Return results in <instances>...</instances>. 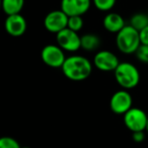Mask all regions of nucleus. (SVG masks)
Returning a JSON list of instances; mask_svg holds the SVG:
<instances>
[{
	"instance_id": "obj_5",
	"label": "nucleus",
	"mask_w": 148,
	"mask_h": 148,
	"mask_svg": "<svg viewBox=\"0 0 148 148\" xmlns=\"http://www.w3.org/2000/svg\"><path fill=\"white\" fill-rule=\"evenodd\" d=\"M41 58L47 66L52 68H62L66 60L64 50L58 45H47L42 49Z\"/></svg>"
},
{
	"instance_id": "obj_21",
	"label": "nucleus",
	"mask_w": 148,
	"mask_h": 148,
	"mask_svg": "<svg viewBox=\"0 0 148 148\" xmlns=\"http://www.w3.org/2000/svg\"><path fill=\"white\" fill-rule=\"evenodd\" d=\"M132 138H133V140L135 142L140 143V142L144 141V139H145V133H144V131L134 132V133L132 134Z\"/></svg>"
},
{
	"instance_id": "obj_11",
	"label": "nucleus",
	"mask_w": 148,
	"mask_h": 148,
	"mask_svg": "<svg viewBox=\"0 0 148 148\" xmlns=\"http://www.w3.org/2000/svg\"><path fill=\"white\" fill-rule=\"evenodd\" d=\"M27 21L21 13L14 15H8L4 23L5 31L11 37L23 36L27 31Z\"/></svg>"
},
{
	"instance_id": "obj_20",
	"label": "nucleus",
	"mask_w": 148,
	"mask_h": 148,
	"mask_svg": "<svg viewBox=\"0 0 148 148\" xmlns=\"http://www.w3.org/2000/svg\"><path fill=\"white\" fill-rule=\"evenodd\" d=\"M140 36V41H141V45H147L148 46V25L143 29L142 31L139 32Z\"/></svg>"
},
{
	"instance_id": "obj_23",
	"label": "nucleus",
	"mask_w": 148,
	"mask_h": 148,
	"mask_svg": "<svg viewBox=\"0 0 148 148\" xmlns=\"http://www.w3.org/2000/svg\"><path fill=\"white\" fill-rule=\"evenodd\" d=\"M21 148H29V147H27V146H25V147H21Z\"/></svg>"
},
{
	"instance_id": "obj_13",
	"label": "nucleus",
	"mask_w": 148,
	"mask_h": 148,
	"mask_svg": "<svg viewBox=\"0 0 148 148\" xmlns=\"http://www.w3.org/2000/svg\"><path fill=\"white\" fill-rule=\"evenodd\" d=\"M2 9L8 15L19 14L25 5V0H2Z\"/></svg>"
},
{
	"instance_id": "obj_10",
	"label": "nucleus",
	"mask_w": 148,
	"mask_h": 148,
	"mask_svg": "<svg viewBox=\"0 0 148 148\" xmlns=\"http://www.w3.org/2000/svg\"><path fill=\"white\" fill-rule=\"evenodd\" d=\"M91 0H61V10L68 16H81L88 11Z\"/></svg>"
},
{
	"instance_id": "obj_18",
	"label": "nucleus",
	"mask_w": 148,
	"mask_h": 148,
	"mask_svg": "<svg viewBox=\"0 0 148 148\" xmlns=\"http://www.w3.org/2000/svg\"><path fill=\"white\" fill-rule=\"evenodd\" d=\"M0 148H21V146L14 138L5 136L0 138Z\"/></svg>"
},
{
	"instance_id": "obj_22",
	"label": "nucleus",
	"mask_w": 148,
	"mask_h": 148,
	"mask_svg": "<svg viewBox=\"0 0 148 148\" xmlns=\"http://www.w3.org/2000/svg\"><path fill=\"white\" fill-rule=\"evenodd\" d=\"M145 131H146V133L148 134V121H147V125H146V129H145Z\"/></svg>"
},
{
	"instance_id": "obj_4",
	"label": "nucleus",
	"mask_w": 148,
	"mask_h": 148,
	"mask_svg": "<svg viewBox=\"0 0 148 148\" xmlns=\"http://www.w3.org/2000/svg\"><path fill=\"white\" fill-rule=\"evenodd\" d=\"M147 121V114L138 108H132L124 115V124L132 133L145 131Z\"/></svg>"
},
{
	"instance_id": "obj_3",
	"label": "nucleus",
	"mask_w": 148,
	"mask_h": 148,
	"mask_svg": "<svg viewBox=\"0 0 148 148\" xmlns=\"http://www.w3.org/2000/svg\"><path fill=\"white\" fill-rule=\"evenodd\" d=\"M117 47L124 54H135L141 46L139 32L131 25H126L122 31L117 34L116 38Z\"/></svg>"
},
{
	"instance_id": "obj_7",
	"label": "nucleus",
	"mask_w": 148,
	"mask_h": 148,
	"mask_svg": "<svg viewBox=\"0 0 148 148\" xmlns=\"http://www.w3.org/2000/svg\"><path fill=\"white\" fill-rule=\"evenodd\" d=\"M57 45L67 52H76L81 48V37L78 33L65 29L56 35Z\"/></svg>"
},
{
	"instance_id": "obj_6",
	"label": "nucleus",
	"mask_w": 148,
	"mask_h": 148,
	"mask_svg": "<svg viewBox=\"0 0 148 148\" xmlns=\"http://www.w3.org/2000/svg\"><path fill=\"white\" fill-rule=\"evenodd\" d=\"M133 105V99L130 92L126 89L118 90L112 95L110 99V109L117 115H125Z\"/></svg>"
},
{
	"instance_id": "obj_1",
	"label": "nucleus",
	"mask_w": 148,
	"mask_h": 148,
	"mask_svg": "<svg viewBox=\"0 0 148 148\" xmlns=\"http://www.w3.org/2000/svg\"><path fill=\"white\" fill-rule=\"evenodd\" d=\"M62 72L68 79L82 81L88 78L92 71V64L87 58L74 55L67 57L62 66Z\"/></svg>"
},
{
	"instance_id": "obj_15",
	"label": "nucleus",
	"mask_w": 148,
	"mask_h": 148,
	"mask_svg": "<svg viewBox=\"0 0 148 148\" xmlns=\"http://www.w3.org/2000/svg\"><path fill=\"white\" fill-rule=\"evenodd\" d=\"M130 25L134 27L136 31H142L148 25V14L142 12L135 13L130 19Z\"/></svg>"
},
{
	"instance_id": "obj_12",
	"label": "nucleus",
	"mask_w": 148,
	"mask_h": 148,
	"mask_svg": "<svg viewBox=\"0 0 148 148\" xmlns=\"http://www.w3.org/2000/svg\"><path fill=\"white\" fill-rule=\"evenodd\" d=\"M103 27L108 32L118 34L126 27V23L122 15L116 12L108 13L103 18Z\"/></svg>"
},
{
	"instance_id": "obj_9",
	"label": "nucleus",
	"mask_w": 148,
	"mask_h": 148,
	"mask_svg": "<svg viewBox=\"0 0 148 148\" xmlns=\"http://www.w3.org/2000/svg\"><path fill=\"white\" fill-rule=\"evenodd\" d=\"M120 63L117 56L107 50L97 52L93 58V65L101 71H115Z\"/></svg>"
},
{
	"instance_id": "obj_17",
	"label": "nucleus",
	"mask_w": 148,
	"mask_h": 148,
	"mask_svg": "<svg viewBox=\"0 0 148 148\" xmlns=\"http://www.w3.org/2000/svg\"><path fill=\"white\" fill-rule=\"evenodd\" d=\"M68 29L78 33L83 27V19L81 16H69L68 18Z\"/></svg>"
},
{
	"instance_id": "obj_14",
	"label": "nucleus",
	"mask_w": 148,
	"mask_h": 148,
	"mask_svg": "<svg viewBox=\"0 0 148 148\" xmlns=\"http://www.w3.org/2000/svg\"><path fill=\"white\" fill-rule=\"evenodd\" d=\"M101 45V40L93 34H86L81 37V48L85 51H95Z\"/></svg>"
},
{
	"instance_id": "obj_2",
	"label": "nucleus",
	"mask_w": 148,
	"mask_h": 148,
	"mask_svg": "<svg viewBox=\"0 0 148 148\" xmlns=\"http://www.w3.org/2000/svg\"><path fill=\"white\" fill-rule=\"evenodd\" d=\"M114 73L118 84L126 90L136 87L140 81L139 70L135 65L129 62L120 63Z\"/></svg>"
},
{
	"instance_id": "obj_19",
	"label": "nucleus",
	"mask_w": 148,
	"mask_h": 148,
	"mask_svg": "<svg viewBox=\"0 0 148 148\" xmlns=\"http://www.w3.org/2000/svg\"><path fill=\"white\" fill-rule=\"evenodd\" d=\"M136 58L142 63L148 64V46L141 45L135 53Z\"/></svg>"
},
{
	"instance_id": "obj_8",
	"label": "nucleus",
	"mask_w": 148,
	"mask_h": 148,
	"mask_svg": "<svg viewBox=\"0 0 148 148\" xmlns=\"http://www.w3.org/2000/svg\"><path fill=\"white\" fill-rule=\"evenodd\" d=\"M68 18L69 16L61 9L53 10L46 15L45 19H44V25L48 32L57 35L63 29H67Z\"/></svg>"
},
{
	"instance_id": "obj_16",
	"label": "nucleus",
	"mask_w": 148,
	"mask_h": 148,
	"mask_svg": "<svg viewBox=\"0 0 148 148\" xmlns=\"http://www.w3.org/2000/svg\"><path fill=\"white\" fill-rule=\"evenodd\" d=\"M117 0H92L93 4L99 10L109 11L115 6Z\"/></svg>"
}]
</instances>
